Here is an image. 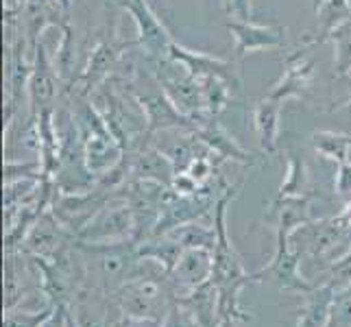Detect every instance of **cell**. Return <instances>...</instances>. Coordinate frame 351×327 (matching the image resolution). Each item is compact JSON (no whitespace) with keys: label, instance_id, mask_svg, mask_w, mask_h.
Here are the masks:
<instances>
[{"label":"cell","instance_id":"1","mask_svg":"<svg viewBox=\"0 0 351 327\" xmlns=\"http://www.w3.org/2000/svg\"><path fill=\"white\" fill-rule=\"evenodd\" d=\"M242 188V181L229 186L225 195L216 201V208L212 214V223L216 229V247L212 251L214 256V269L210 280L219 288V314L221 321H238V323H249L253 312L242 310L240 306V293L249 284H258L256 275L247 273L238 251L234 247L232 238L227 234V208L229 203L236 199V195Z\"/></svg>","mask_w":351,"mask_h":327},{"label":"cell","instance_id":"2","mask_svg":"<svg viewBox=\"0 0 351 327\" xmlns=\"http://www.w3.org/2000/svg\"><path fill=\"white\" fill-rule=\"evenodd\" d=\"M114 297L123 314L153 321H164L177 301L171 273L164 264L149 258H138L136 273L116 290Z\"/></svg>","mask_w":351,"mask_h":327},{"label":"cell","instance_id":"3","mask_svg":"<svg viewBox=\"0 0 351 327\" xmlns=\"http://www.w3.org/2000/svg\"><path fill=\"white\" fill-rule=\"evenodd\" d=\"M83 266H86V286L103 288L107 293L129 282L138 266V242H107V245H92L77 238Z\"/></svg>","mask_w":351,"mask_h":327},{"label":"cell","instance_id":"4","mask_svg":"<svg viewBox=\"0 0 351 327\" xmlns=\"http://www.w3.org/2000/svg\"><path fill=\"white\" fill-rule=\"evenodd\" d=\"M351 245V227L341 221V216L319 218L301 225L290 234V247L301 258L310 262H334V251Z\"/></svg>","mask_w":351,"mask_h":327},{"label":"cell","instance_id":"5","mask_svg":"<svg viewBox=\"0 0 351 327\" xmlns=\"http://www.w3.org/2000/svg\"><path fill=\"white\" fill-rule=\"evenodd\" d=\"M153 75L164 94L173 101L181 114L192 118L197 125L203 123L205 118H210L203 101L201 81L192 77L184 66L173 62L171 57L153 59Z\"/></svg>","mask_w":351,"mask_h":327},{"label":"cell","instance_id":"6","mask_svg":"<svg viewBox=\"0 0 351 327\" xmlns=\"http://www.w3.org/2000/svg\"><path fill=\"white\" fill-rule=\"evenodd\" d=\"M123 88H129L131 99L142 109L144 118H147V136L151 140L155 133H162V131H175V129L195 131L197 129L195 120L179 112V109L173 105V101L164 94L160 83L153 86L151 90H144L136 81H131L129 86H123Z\"/></svg>","mask_w":351,"mask_h":327},{"label":"cell","instance_id":"7","mask_svg":"<svg viewBox=\"0 0 351 327\" xmlns=\"http://www.w3.org/2000/svg\"><path fill=\"white\" fill-rule=\"evenodd\" d=\"M123 192H110L99 186H94L88 192H72V195H66V192L57 190L53 197V203H51V212L68 232L79 236L83 229L90 225L92 218L99 214L114 197L123 195Z\"/></svg>","mask_w":351,"mask_h":327},{"label":"cell","instance_id":"8","mask_svg":"<svg viewBox=\"0 0 351 327\" xmlns=\"http://www.w3.org/2000/svg\"><path fill=\"white\" fill-rule=\"evenodd\" d=\"M131 46H136V44L118 40L116 31L112 29L99 42V46H96L94 51H92L90 64L86 66V70H83V75L79 79L72 81V88H66V92L68 94L92 96V92L96 88L103 86V83L114 75V70L125 59V53L129 51Z\"/></svg>","mask_w":351,"mask_h":327},{"label":"cell","instance_id":"9","mask_svg":"<svg viewBox=\"0 0 351 327\" xmlns=\"http://www.w3.org/2000/svg\"><path fill=\"white\" fill-rule=\"evenodd\" d=\"M301 258L299 253L290 247V236L277 234L275 236V253L271 262L262 266L260 271H253L258 284L260 282H273L277 284L280 290H286V293H297V295H308L314 288V284H310L304 275H301L299 266H301Z\"/></svg>","mask_w":351,"mask_h":327},{"label":"cell","instance_id":"10","mask_svg":"<svg viewBox=\"0 0 351 327\" xmlns=\"http://www.w3.org/2000/svg\"><path fill=\"white\" fill-rule=\"evenodd\" d=\"M166 192L168 186L153 179H131L127 184L125 199L133 212V221H136L133 242H142L153 236V229L162 214Z\"/></svg>","mask_w":351,"mask_h":327},{"label":"cell","instance_id":"11","mask_svg":"<svg viewBox=\"0 0 351 327\" xmlns=\"http://www.w3.org/2000/svg\"><path fill=\"white\" fill-rule=\"evenodd\" d=\"M133 234H136V221H133V212L123 192L107 203L77 238L81 242H92V245H107V242L133 240Z\"/></svg>","mask_w":351,"mask_h":327},{"label":"cell","instance_id":"12","mask_svg":"<svg viewBox=\"0 0 351 327\" xmlns=\"http://www.w3.org/2000/svg\"><path fill=\"white\" fill-rule=\"evenodd\" d=\"M68 310L77 327H114V323L123 317L114 293L94 286H83L70 301Z\"/></svg>","mask_w":351,"mask_h":327},{"label":"cell","instance_id":"13","mask_svg":"<svg viewBox=\"0 0 351 327\" xmlns=\"http://www.w3.org/2000/svg\"><path fill=\"white\" fill-rule=\"evenodd\" d=\"M127 14L133 18L138 27V44L144 48L151 59H162L168 57V48L175 42L171 38V33L162 24V20L153 14V9L149 7L147 0H123L120 3Z\"/></svg>","mask_w":351,"mask_h":327},{"label":"cell","instance_id":"14","mask_svg":"<svg viewBox=\"0 0 351 327\" xmlns=\"http://www.w3.org/2000/svg\"><path fill=\"white\" fill-rule=\"evenodd\" d=\"M75 240H77V236L68 232V229L55 218L51 208H48L38 218V223L33 225L29 236L24 238L20 251L29 253V256H40V258L53 260L59 256V253H64L68 247L75 245Z\"/></svg>","mask_w":351,"mask_h":327},{"label":"cell","instance_id":"15","mask_svg":"<svg viewBox=\"0 0 351 327\" xmlns=\"http://www.w3.org/2000/svg\"><path fill=\"white\" fill-rule=\"evenodd\" d=\"M168 57L177 62L179 66H184L192 77L203 81V79H221L229 83L234 90H240V77L238 70L232 62H225L221 57H214L208 53H199V51H190V48L181 46L177 42L171 44L168 48Z\"/></svg>","mask_w":351,"mask_h":327},{"label":"cell","instance_id":"16","mask_svg":"<svg viewBox=\"0 0 351 327\" xmlns=\"http://www.w3.org/2000/svg\"><path fill=\"white\" fill-rule=\"evenodd\" d=\"M35 62H33V70L29 77V105H31V118L35 120L46 109H53L57 92H59V72L55 68V64L48 59L44 46L38 44L35 48Z\"/></svg>","mask_w":351,"mask_h":327},{"label":"cell","instance_id":"17","mask_svg":"<svg viewBox=\"0 0 351 327\" xmlns=\"http://www.w3.org/2000/svg\"><path fill=\"white\" fill-rule=\"evenodd\" d=\"M192 133H195V136L205 144V147L212 151L214 162L219 166H223L225 162H236V164H242V166L256 164V160H253L256 155L240 147L238 140L219 123V116L205 118L203 123L197 125V129Z\"/></svg>","mask_w":351,"mask_h":327},{"label":"cell","instance_id":"18","mask_svg":"<svg viewBox=\"0 0 351 327\" xmlns=\"http://www.w3.org/2000/svg\"><path fill=\"white\" fill-rule=\"evenodd\" d=\"M214 256L208 249H186L181 253L179 262L171 271V284L175 288L177 297H184L192 293L195 288L205 284L212 277Z\"/></svg>","mask_w":351,"mask_h":327},{"label":"cell","instance_id":"19","mask_svg":"<svg viewBox=\"0 0 351 327\" xmlns=\"http://www.w3.org/2000/svg\"><path fill=\"white\" fill-rule=\"evenodd\" d=\"M304 51L306 48H301V51L286 57V66L280 81L275 83L266 96L284 103L288 99H299V96H304L310 90L314 79V62Z\"/></svg>","mask_w":351,"mask_h":327},{"label":"cell","instance_id":"20","mask_svg":"<svg viewBox=\"0 0 351 327\" xmlns=\"http://www.w3.org/2000/svg\"><path fill=\"white\" fill-rule=\"evenodd\" d=\"M227 31L234 35V53L236 57H245L249 53L266 51V48H284V29L262 27L253 22H227Z\"/></svg>","mask_w":351,"mask_h":327},{"label":"cell","instance_id":"21","mask_svg":"<svg viewBox=\"0 0 351 327\" xmlns=\"http://www.w3.org/2000/svg\"><path fill=\"white\" fill-rule=\"evenodd\" d=\"M314 199H319V195L277 197L275 201H271V205H269V210H266L264 218L275 216V236L277 234L290 236L301 225L314 221L312 214H310V205H312Z\"/></svg>","mask_w":351,"mask_h":327},{"label":"cell","instance_id":"22","mask_svg":"<svg viewBox=\"0 0 351 327\" xmlns=\"http://www.w3.org/2000/svg\"><path fill=\"white\" fill-rule=\"evenodd\" d=\"M177 304L184 308L197 327H219L223 323L219 314V288L212 280L184 297H177Z\"/></svg>","mask_w":351,"mask_h":327},{"label":"cell","instance_id":"23","mask_svg":"<svg viewBox=\"0 0 351 327\" xmlns=\"http://www.w3.org/2000/svg\"><path fill=\"white\" fill-rule=\"evenodd\" d=\"M282 105L280 101L266 96L262 99L256 109H253V127H256L258 140H260V149L266 155H277L280 151V116H282Z\"/></svg>","mask_w":351,"mask_h":327},{"label":"cell","instance_id":"24","mask_svg":"<svg viewBox=\"0 0 351 327\" xmlns=\"http://www.w3.org/2000/svg\"><path fill=\"white\" fill-rule=\"evenodd\" d=\"M334 295L336 290L328 282L314 286L308 295H304V304L297 312V327H328Z\"/></svg>","mask_w":351,"mask_h":327},{"label":"cell","instance_id":"25","mask_svg":"<svg viewBox=\"0 0 351 327\" xmlns=\"http://www.w3.org/2000/svg\"><path fill=\"white\" fill-rule=\"evenodd\" d=\"M286 179L282 181L280 192L277 197H304V195H319L317 188L312 186L310 181V171H308V164L304 160V155H297L293 151H288L286 157Z\"/></svg>","mask_w":351,"mask_h":327},{"label":"cell","instance_id":"26","mask_svg":"<svg viewBox=\"0 0 351 327\" xmlns=\"http://www.w3.org/2000/svg\"><path fill=\"white\" fill-rule=\"evenodd\" d=\"M184 251L186 249L181 247L177 240H173L171 236H153V238L138 242V247H136L138 258H149V260L160 262L166 266L168 273L175 269V264L179 262Z\"/></svg>","mask_w":351,"mask_h":327},{"label":"cell","instance_id":"27","mask_svg":"<svg viewBox=\"0 0 351 327\" xmlns=\"http://www.w3.org/2000/svg\"><path fill=\"white\" fill-rule=\"evenodd\" d=\"M166 236H171L173 240H177L184 249H208V251H214V247H216L214 223L212 225H203L201 221L186 223V225L175 227L173 232H168Z\"/></svg>","mask_w":351,"mask_h":327},{"label":"cell","instance_id":"28","mask_svg":"<svg viewBox=\"0 0 351 327\" xmlns=\"http://www.w3.org/2000/svg\"><path fill=\"white\" fill-rule=\"evenodd\" d=\"M312 144H314V149H317V153H321L325 160H332L336 164L349 160V149H351L349 133L317 131L312 136Z\"/></svg>","mask_w":351,"mask_h":327},{"label":"cell","instance_id":"29","mask_svg":"<svg viewBox=\"0 0 351 327\" xmlns=\"http://www.w3.org/2000/svg\"><path fill=\"white\" fill-rule=\"evenodd\" d=\"M201 90H203L205 109H208L210 116H221L229 107V103H232V92H236L229 83L221 79H203Z\"/></svg>","mask_w":351,"mask_h":327},{"label":"cell","instance_id":"30","mask_svg":"<svg viewBox=\"0 0 351 327\" xmlns=\"http://www.w3.org/2000/svg\"><path fill=\"white\" fill-rule=\"evenodd\" d=\"M334 42V66H336V75H349L351 72V20H347L345 24H341L334 33L332 38Z\"/></svg>","mask_w":351,"mask_h":327},{"label":"cell","instance_id":"31","mask_svg":"<svg viewBox=\"0 0 351 327\" xmlns=\"http://www.w3.org/2000/svg\"><path fill=\"white\" fill-rule=\"evenodd\" d=\"M51 312H53V308H46V310H24V308L5 310L3 327H42V323L51 317Z\"/></svg>","mask_w":351,"mask_h":327},{"label":"cell","instance_id":"32","mask_svg":"<svg viewBox=\"0 0 351 327\" xmlns=\"http://www.w3.org/2000/svg\"><path fill=\"white\" fill-rule=\"evenodd\" d=\"M328 327H351V284L334 295Z\"/></svg>","mask_w":351,"mask_h":327},{"label":"cell","instance_id":"33","mask_svg":"<svg viewBox=\"0 0 351 327\" xmlns=\"http://www.w3.org/2000/svg\"><path fill=\"white\" fill-rule=\"evenodd\" d=\"M328 284L334 286V290L338 293V290H343L351 284V245L345 249V253L341 258H336L330 269H328V280H325Z\"/></svg>","mask_w":351,"mask_h":327},{"label":"cell","instance_id":"34","mask_svg":"<svg viewBox=\"0 0 351 327\" xmlns=\"http://www.w3.org/2000/svg\"><path fill=\"white\" fill-rule=\"evenodd\" d=\"M334 192L341 199H351V162H341L334 177Z\"/></svg>","mask_w":351,"mask_h":327},{"label":"cell","instance_id":"35","mask_svg":"<svg viewBox=\"0 0 351 327\" xmlns=\"http://www.w3.org/2000/svg\"><path fill=\"white\" fill-rule=\"evenodd\" d=\"M223 9L229 18L238 22H251V0H223Z\"/></svg>","mask_w":351,"mask_h":327},{"label":"cell","instance_id":"36","mask_svg":"<svg viewBox=\"0 0 351 327\" xmlns=\"http://www.w3.org/2000/svg\"><path fill=\"white\" fill-rule=\"evenodd\" d=\"M162 327H197L195 321H192L188 314L184 312V308H181L177 301L173 304V308L168 310L166 319L162 321Z\"/></svg>","mask_w":351,"mask_h":327},{"label":"cell","instance_id":"37","mask_svg":"<svg viewBox=\"0 0 351 327\" xmlns=\"http://www.w3.org/2000/svg\"><path fill=\"white\" fill-rule=\"evenodd\" d=\"M68 321H70L68 306H55L51 317L42 323V327H68Z\"/></svg>","mask_w":351,"mask_h":327},{"label":"cell","instance_id":"38","mask_svg":"<svg viewBox=\"0 0 351 327\" xmlns=\"http://www.w3.org/2000/svg\"><path fill=\"white\" fill-rule=\"evenodd\" d=\"M114 327H162V321H153V319H140V317H129L123 314Z\"/></svg>","mask_w":351,"mask_h":327},{"label":"cell","instance_id":"39","mask_svg":"<svg viewBox=\"0 0 351 327\" xmlns=\"http://www.w3.org/2000/svg\"><path fill=\"white\" fill-rule=\"evenodd\" d=\"M338 216H341V221L343 223H347L349 227H351V199L345 203V208H343V212L341 214H338Z\"/></svg>","mask_w":351,"mask_h":327},{"label":"cell","instance_id":"40","mask_svg":"<svg viewBox=\"0 0 351 327\" xmlns=\"http://www.w3.org/2000/svg\"><path fill=\"white\" fill-rule=\"evenodd\" d=\"M238 325V321H223L219 327H236Z\"/></svg>","mask_w":351,"mask_h":327},{"label":"cell","instance_id":"41","mask_svg":"<svg viewBox=\"0 0 351 327\" xmlns=\"http://www.w3.org/2000/svg\"><path fill=\"white\" fill-rule=\"evenodd\" d=\"M57 3H59V5H62V7H64V9L68 11V5H70V0H57Z\"/></svg>","mask_w":351,"mask_h":327},{"label":"cell","instance_id":"42","mask_svg":"<svg viewBox=\"0 0 351 327\" xmlns=\"http://www.w3.org/2000/svg\"><path fill=\"white\" fill-rule=\"evenodd\" d=\"M312 3H314V11H317V9L325 3V0H312Z\"/></svg>","mask_w":351,"mask_h":327},{"label":"cell","instance_id":"43","mask_svg":"<svg viewBox=\"0 0 351 327\" xmlns=\"http://www.w3.org/2000/svg\"><path fill=\"white\" fill-rule=\"evenodd\" d=\"M68 312H70V310H68ZM68 327H77L75 319H72V314H70V321H68Z\"/></svg>","mask_w":351,"mask_h":327},{"label":"cell","instance_id":"44","mask_svg":"<svg viewBox=\"0 0 351 327\" xmlns=\"http://www.w3.org/2000/svg\"><path fill=\"white\" fill-rule=\"evenodd\" d=\"M349 75H351V72H349Z\"/></svg>","mask_w":351,"mask_h":327}]
</instances>
